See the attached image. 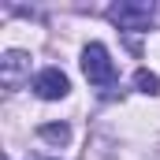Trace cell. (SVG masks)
<instances>
[{"mask_svg":"<svg viewBox=\"0 0 160 160\" xmlns=\"http://www.w3.org/2000/svg\"><path fill=\"white\" fill-rule=\"evenodd\" d=\"M153 15H157V4H145V0H123L108 8V19L119 30H149Z\"/></svg>","mask_w":160,"mask_h":160,"instance_id":"cell-1","label":"cell"},{"mask_svg":"<svg viewBox=\"0 0 160 160\" xmlns=\"http://www.w3.org/2000/svg\"><path fill=\"white\" fill-rule=\"evenodd\" d=\"M82 71H86V78L93 82V86H108V82L116 78V67H112L108 48H104L101 41H89V45L82 48Z\"/></svg>","mask_w":160,"mask_h":160,"instance_id":"cell-2","label":"cell"},{"mask_svg":"<svg viewBox=\"0 0 160 160\" xmlns=\"http://www.w3.org/2000/svg\"><path fill=\"white\" fill-rule=\"evenodd\" d=\"M0 82L8 89H19L22 82H30V52H19V48L4 52L0 56Z\"/></svg>","mask_w":160,"mask_h":160,"instance_id":"cell-3","label":"cell"},{"mask_svg":"<svg viewBox=\"0 0 160 160\" xmlns=\"http://www.w3.org/2000/svg\"><path fill=\"white\" fill-rule=\"evenodd\" d=\"M67 89H71V82H67V75L60 67H45L34 78V93L41 101H60V97H67Z\"/></svg>","mask_w":160,"mask_h":160,"instance_id":"cell-4","label":"cell"},{"mask_svg":"<svg viewBox=\"0 0 160 160\" xmlns=\"http://www.w3.org/2000/svg\"><path fill=\"white\" fill-rule=\"evenodd\" d=\"M38 134H41V142H56V145H63V142L71 138V127H67V123H41Z\"/></svg>","mask_w":160,"mask_h":160,"instance_id":"cell-5","label":"cell"},{"mask_svg":"<svg viewBox=\"0 0 160 160\" xmlns=\"http://www.w3.org/2000/svg\"><path fill=\"white\" fill-rule=\"evenodd\" d=\"M134 86H138L142 93H149V97H153V93H160V75H153V71H145V67H142V71L134 75Z\"/></svg>","mask_w":160,"mask_h":160,"instance_id":"cell-6","label":"cell"},{"mask_svg":"<svg viewBox=\"0 0 160 160\" xmlns=\"http://www.w3.org/2000/svg\"><path fill=\"white\" fill-rule=\"evenodd\" d=\"M34 160H48V157H34Z\"/></svg>","mask_w":160,"mask_h":160,"instance_id":"cell-7","label":"cell"}]
</instances>
